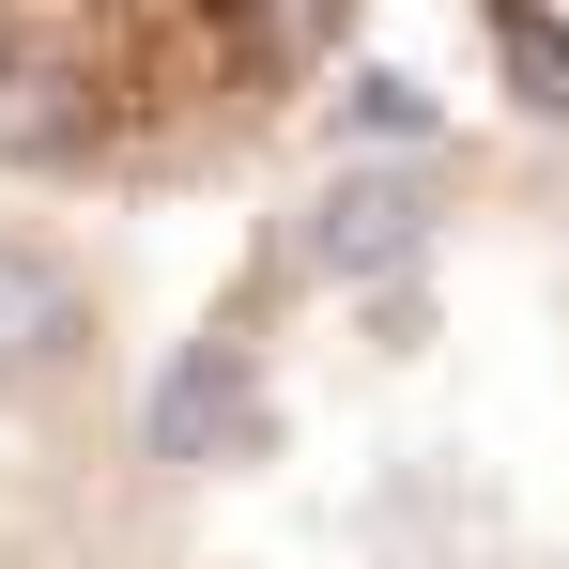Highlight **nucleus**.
Returning a JSON list of instances; mask_svg holds the SVG:
<instances>
[{"instance_id": "obj_2", "label": "nucleus", "mask_w": 569, "mask_h": 569, "mask_svg": "<svg viewBox=\"0 0 569 569\" xmlns=\"http://www.w3.org/2000/svg\"><path fill=\"white\" fill-rule=\"evenodd\" d=\"M370 0H0V170L170 200L278 154Z\"/></svg>"}, {"instance_id": "obj_1", "label": "nucleus", "mask_w": 569, "mask_h": 569, "mask_svg": "<svg viewBox=\"0 0 569 569\" xmlns=\"http://www.w3.org/2000/svg\"><path fill=\"white\" fill-rule=\"evenodd\" d=\"M139 508L154 569H569V139L431 123L262 216Z\"/></svg>"}]
</instances>
